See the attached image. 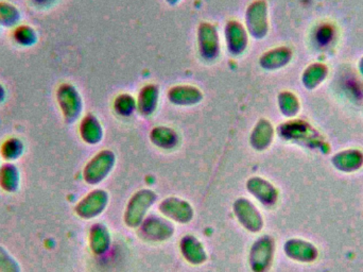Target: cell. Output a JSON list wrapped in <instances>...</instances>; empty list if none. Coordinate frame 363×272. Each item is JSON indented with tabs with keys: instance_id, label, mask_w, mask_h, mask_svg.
<instances>
[{
	"instance_id": "cell-1",
	"label": "cell",
	"mask_w": 363,
	"mask_h": 272,
	"mask_svg": "<svg viewBox=\"0 0 363 272\" xmlns=\"http://www.w3.org/2000/svg\"><path fill=\"white\" fill-rule=\"evenodd\" d=\"M57 100L66 123H74L82 111V99L78 89L69 83H63L57 87Z\"/></svg>"
},
{
	"instance_id": "cell-2",
	"label": "cell",
	"mask_w": 363,
	"mask_h": 272,
	"mask_svg": "<svg viewBox=\"0 0 363 272\" xmlns=\"http://www.w3.org/2000/svg\"><path fill=\"white\" fill-rule=\"evenodd\" d=\"M0 187L14 194L21 187V171L14 163L6 162L0 166Z\"/></svg>"
},
{
	"instance_id": "cell-3",
	"label": "cell",
	"mask_w": 363,
	"mask_h": 272,
	"mask_svg": "<svg viewBox=\"0 0 363 272\" xmlns=\"http://www.w3.org/2000/svg\"><path fill=\"white\" fill-rule=\"evenodd\" d=\"M25 143L18 137H10L2 143L0 154L6 162H15L23 156Z\"/></svg>"
},
{
	"instance_id": "cell-4",
	"label": "cell",
	"mask_w": 363,
	"mask_h": 272,
	"mask_svg": "<svg viewBox=\"0 0 363 272\" xmlns=\"http://www.w3.org/2000/svg\"><path fill=\"white\" fill-rule=\"evenodd\" d=\"M21 19V13L14 4L8 1H0V26L4 28H15Z\"/></svg>"
},
{
	"instance_id": "cell-5",
	"label": "cell",
	"mask_w": 363,
	"mask_h": 272,
	"mask_svg": "<svg viewBox=\"0 0 363 272\" xmlns=\"http://www.w3.org/2000/svg\"><path fill=\"white\" fill-rule=\"evenodd\" d=\"M13 40L19 46L32 47L38 42V32L29 25H18L14 28L12 33Z\"/></svg>"
},
{
	"instance_id": "cell-6",
	"label": "cell",
	"mask_w": 363,
	"mask_h": 272,
	"mask_svg": "<svg viewBox=\"0 0 363 272\" xmlns=\"http://www.w3.org/2000/svg\"><path fill=\"white\" fill-rule=\"evenodd\" d=\"M0 272H21L18 261L0 245Z\"/></svg>"
},
{
	"instance_id": "cell-7",
	"label": "cell",
	"mask_w": 363,
	"mask_h": 272,
	"mask_svg": "<svg viewBox=\"0 0 363 272\" xmlns=\"http://www.w3.org/2000/svg\"><path fill=\"white\" fill-rule=\"evenodd\" d=\"M81 136L84 141L87 143H93L96 139V121H94L93 117L89 116L84 119V121L81 124Z\"/></svg>"
},
{
	"instance_id": "cell-8",
	"label": "cell",
	"mask_w": 363,
	"mask_h": 272,
	"mask_svg": "<svg viewBox=\"0 0 363 272\" xmlns=\"http://www.w3.org/2000/svg\"><path fill=\"white\" fill-rule=\"evenodd\" d=\"M6 99V89L2 83H0V104H4Z\"/></svg>"
},
{
	"instance_id": "cell-9",
	"label": "cell",
	"mask_w": 363,
	"mask_h": 272,
	"mask_svg": "<svg viewBox=\"0 0 363 272\" xmlns=\"http://www.w3.org/2000/svg\"><path fill=\"white\" fill-rule=\"evenodd\" d=\"M33 1L40 2V4H42V2L47 1V0H33Z\"/></svg>"
},
{
	"instance_id": "cell-10",
	"label": "cell",
	"mask_w": 363,
	"mask_h": 272,
	"mask_svg": "<svg viewBox=\"0 0 363 272\" xmlns=\"http://www.w3.org/2000/svg\"><path fill=\"white\" fill-rule=\"evenodd\" d=\"M178 0H172V2H177Z\"/></svg>"
},
{
	"instance_id": "cell-11",
	"label": "cell",
	"mask_w": 363,
	"mask_h": 272,
	"mask_svg": "<svg viewBox=\"0 0 363 272\" xmlns=\"http://www.w3.org/2000/svg\"><path fill=\"white\" fill-rule=\"evenodd\" d=\"M0 166H1V165H0Z\"/></svg>"
}]
</instances>
